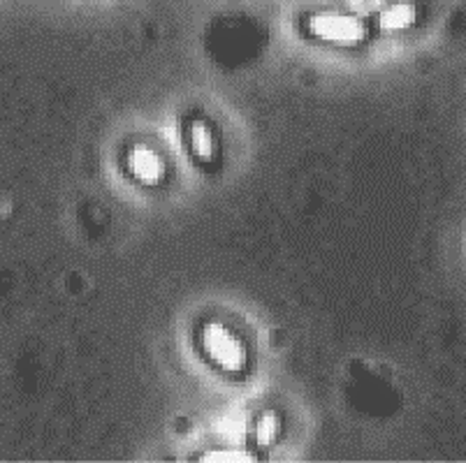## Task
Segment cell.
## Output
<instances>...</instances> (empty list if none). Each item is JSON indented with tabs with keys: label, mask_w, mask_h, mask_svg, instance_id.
Returning <instances> with one entry per match:
<instances>
[{
	"label": "cell",
	"mask_w": 466,
	"mask_h": 463,
	"mask_svg": "<svg viewBox=\"0 0 466 463\" xmlns=\"http://www.w3.org/2000/svg\"><path fill=\"white\" fill-rule=\"evenodd\" d=\"M205 461H251V457H244L241 452H211L207 454Z\"/></svg>",
	"instance_id": "7"
},
{
	"label": "cell",
	"mask_w": 466,
	"mask_h": 463,
	"mask_svg": "<svg viewBox=\"0 0 466 463\" xmlns=\"http://www.w3.org/2000/svg\"><path fill=\"white\" fill-rule=\"evenodd\" d=\"M279 433V419L274 413H265L256 424V440L260 448H267V445H272L277 440Z\"/></svg>",
	"instance_id": "6"
},
{
	"label": "cell",
	"mask_w": 466,
	"mask_h": 463,
	"mask_svg": "<svg viewBox=\"0 0 466 463\" xmlns=\"http://www.w3.org/2000/svg\"><path fill=\"white\" fill-rule=\"evenodd\" d=\"M128 169L137 181H142V184H158L165 174L163 160L158 158V153H154L151 148L144 146H137L130 153Z\"/></svg>",
	"instance_id": "3"
},
{
	"label": "cell",
	"mask_w": 466,
	"mask_h": 463,
	"mask_svg": "<svg viewBox=\"0 0 466 463\" xmlns=\"http://www.w3.org/2000/svg\"><path fill=\"white\" fill-rule=\"evenodd\" d=\"M202 347L211 362L223 371H241L247 367V347L223 325H209L202 331Z\"/></svg>",
	"instance_id": "2"
},
{
	"label": "cell",
	"mask_w": 466,
	"mask_h": 463,
	"mask_svg": "<svg viewBox=\"0 0 466 463\" xmlns=\"http://www.w3.org/2000/svg\"><path fill=\"white\" fill-rule=\"evenodd\" d=\"M307 33L329 45H360L367 35L362 19L341 12H313L307 16Z\"/></svg>",
	"instance_id": "1"
},
{
	"label": "cell",
	"mask_w": 466,
	"mask_h": 463,
	"mask_svg": "<svg viewBox=\"0 0 466 463\" xmlns=\"http://www.w3.org/2000/svg\"><path fill=\"white\" fill-rule=\"evenodd\" d=\"M415 21V10L410 5H390L388 10L380 12V28L383 31H404V28H409L410 24Z\"/></svg>",
	"instance_id": "5"
},
{
	"label": "cell",
	"mask_w": 466,
	"mask_h": 463,
	"mask_svg": "<svg viewBox=\"0 0 466 463\" xmlns=\"http://www.w3.org/2000/svg\"><path fill=\"white\" fill-rule=\"evenodd\" d=\"M188 146L195 160L200 163H211L218 153V144H216L214 130L207 126L205 121H193L188 127Z\"/></svg>",
	"instance_id": "4"
}]
</instances>
